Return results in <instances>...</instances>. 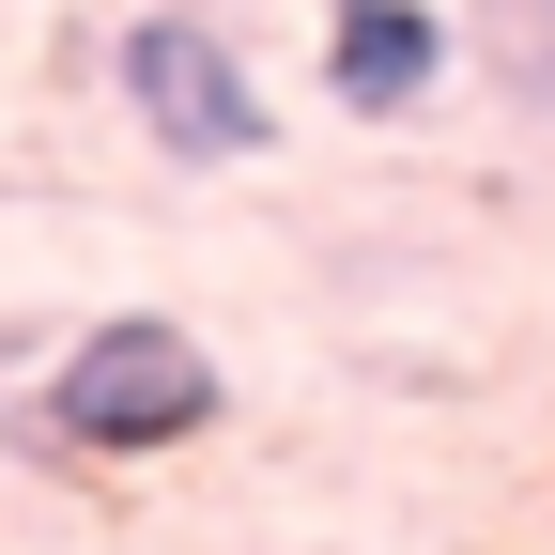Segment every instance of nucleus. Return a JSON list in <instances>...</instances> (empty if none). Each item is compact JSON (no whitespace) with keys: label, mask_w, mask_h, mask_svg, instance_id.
<instances>
[{"label":"nucleus","mask_w":555,"mask_h":555,"mask_svg":"<svg viewBox=\"0 0 555 555\" xmlns=\"http://www.w3.org/2000/svg\"><path fill=\"white\" fill-rule=\"evenodd\" d=\"M463 16H478V47H494V78L525 108H555V0H463Z\"/></svg>","instance_id":"nucleus-4"},{"label":"nucleus","mask_w":555,"mask_h":555,"mask_svg":"<svg viewBox=\"0 0 555 555\" xmlns=\"http://www.w3.org/2000/svg\"><path fill=\"white\" fill-rule=\"evenodd\" d=\"M217 416H232V371H217L201 324H170V309H93V324L47 356V386H31V448H62V463H170V448L217 433Z\"/></svg>","instance_id":"nucleus-1"},{"label":"nucleus","mask_w":555,"mask_h":555,"mask_svg":"<svg viewBox=\"0 0 555 555\" xmlns=\"http://www.w3.org/2000/svg\"><path fill=\"white\" fill-rule=\"evenodd\" d=\"M463 62V16L448 0H324V93L356 124H416Z\"/></svg>","instance_id":"nucleus-3"},{"label":"nucleus","mask_w":555,"mask_h":555,"mask_svg":"<svg viewBox=\"0 0 555 555\" xmlns=\"http://www.w3.org/2000/svg\"><path fill=\"white\" fill-rule=\"evenodd\" d=\"M108 93H124V124L155 139L170 170H247L262 139H278V108H262V78H247V47H232L217 16H185V0H155V16L108 31Z\"/></svg>","instance_id":"nucleus-2"}]
</instances>
